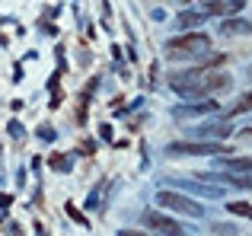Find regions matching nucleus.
<instances>
[{
    "label": "nucleus",
    "mask_w": 252,
    "mask_h": 236,
    "mask_svg": "<svg viewBox=\"0 0 252 236\" xmlns=\"http://www.w3.org/2000/svg\"><path fill=\"white\" fill-rule=\"evenodd\" d=\"M166 51L172 58H195V55H204V51H211V38L204 35V32H189V35L182 38H172L166 45Z\"/></svg>",
    "instance_id": "obj_1"
},
{
    "label": "nucleus",
    "mask_w": 252,
    "mask_h": 236,
    "mask_svg": "<svg viewBox=\"0 0 252 236\" xmlns=\"http://www.w3.org/2000/svg\"><path fill=\"white\" fill-rule=\"evenodd\" d=\"M157 205L169 207V211H176V214H185V217H195V220L204 217V207L198 205V201L179 195V192H157Z\"/></svg>",
    "instance_id": "obj_2"
},
{
    "label": "nucleus",
    "mask_w": 252,
    "mask_h": 236,
    "mask_svg": "<svg viewBox=\"0 0 252 236\" xmlns=\"http://www.w3.org/2000/svg\"><path fill=\"white\" fill-rule=\"evenodd\" d=\"M227 150V144L223 141H198V144H169L166 153L169 156H217Z\"/></svg>",
    "instance_id": "obj_3"
},
{
    "label": "nucleus",
    "mask_w": 252,
    "mask_h": 236,
    "mask_svg": "<svg viewBox=\"0 0 252 236\" xmlns=\"http://www.w3.org/2000/svg\"><path fill=\"white\" fill-rule=\"evenodd\" d=\"M166 182H172V185H179V188H185V192H195V195H201V198H223V192L217 185H211V182H198V179H179V176H166Z\"/></svg>",
    "instance_id": "obj_4"
},
{
    "label": "nucleus",
    "mask_w": 252,
    "mask_h": 236,
    "mask_svg": "<svg viewBox=\"0 0 252 236\" xmlns=\"http://www.w3.org/2000/svg\"><path fill=\"white\" fill-rule=\"evenodd\" d=\"M144 224H147L150 230H160V233H166V236H182V233H185V227L179 224V220H172V217H163V214H157V211L144 214Z\"/></svg>",
    "instance_id": "obj_5"
},
{
    "label": "nucleus",
    "mask_w": 252,
    "mask_h": 236,
    "mask_svg": "<svg viewBox=\"0 0 252 236\" xmlns=\"http://www.w3.org/2000/svg\"><path fill=\"white\" fill-rule=\"evenodd\" d=\"M217 112V102L214 99H198V102H182V106L172 109L176 118H195V115H211Z\"/></svg>",
    "instance_id": "obj_6"
},
{
    "label": "nucleus",
    "mask_w": 252,
    "mask_h": 236,
    "mask_svg": "<svg viewBox=\"0 0 252 236\" xmlns=\"http://www.w3.org/2000/svg\"><path fill=\"white\" fill-rule=\"evenodd\" d=\"M201 6L208 16H233L246 6V0H201Z\"/></svg>",
    "instance_id": "obj_7"
},
{
    "label": "nucleus",
    "mask_w": 252,
    "mask_h": 236,
    "mask_svg": "<svg viewBox=\"0 0 252 236\" xmlns=\"http://www.w3.org/2000/svg\"><path fill=\"white\" fill-rule=\"evenodd\" d=\"M217 32H220L223 38H236V35H252V23L243 16H227L220 26H217Z\"/></svg>",
    "instance_id": "obj_8"
},
{
    "label": "nucleus",
    "mask_w": 252,
    "mask_h": 236,
    "mask_svg": "<svg viewBox=\"0 0 252 236\" xmlns=\"http://www.w3.org/2000/svg\"><path fill=\"white\" fill-rule=\"evenodd\" d=\"M195 134L208 137V141H214V137H230V134H233V124H230V121H208V124H201Z\"/></svg>",
    "instance_id": "obj_9"
},
{
    "label": "nucleus",
    "mask_w": 252,
    "mask_h": 236,
    "mask_svg": "<svg viewBox=\"0 0 252 236\" xmlns=\"http://www.w3.org/2000/svg\"><path fill=\"white\" fill-rule=\"evenodd\" d=\"M217 166L230 169V173H249L252 176V156H230V160H220Z\"/></svg>",
    "instance_id": "obj_10"
},
{
    "label": "nucleus",
    "mask_w": 252,
    "mask_h": 236,
    "mask_svg": "<svg viewBox=\"0 0 252 236\" xmlns=\"http://www.w3.org/2000/svg\"><path fill=\"white\" fill-rule=\"evenodd\" d=\"M204 19H208V13H198V10H185L182 16H179V29H195V26H201Z\"/></svg>",
    "instance_id": "obj_11"
},
{
    "label": "nucleus",
    "mask_w": 252,
    "mask_h": 236,
    "mask_svg": "<svg viewBox=\"0 0 252 236\" xmlns=\"http://www.w3.org/2000/svg\"><path fill=\"white\" fill-rule=\"evenodd\" d=\"M227 211L233 214V217H246V220H252V205H249V201H227Z\"/></svg>",
    "instance_id": "obj_12"
},
{
    "label": "nucleus",
    "mask_w": 252,
    "mask_h": 236,
    "mask_svg": "<svg viewBox=\"0 0 252 236\" xmlns=\"http://www.w3.org/2000/svg\"><path fill=\"white\" fill-rule=\"evenodd\" d=\"M249 109H252V89H249V93H243L240 99L230 106V115H243V112H249Z\"/></svg>",
    "instance_id": "obj_13"
},
{
    "label": "nucleus",
    "mask_w": 252,
    "mask_h": 236,
    "mask_svg": "<svg viewBox=\"0 0 252 236\" xmlns=\"http://www.w3.org/2000/svg\"><path fill=\"white\" fill-rule=\"evenodd\" d=\"M51 166H55L58 173H67V169H70V160H67V156H51Z\"/></svg>",
    "instance_id": "obj_14"
},
{
    "label": "nucleus",
    "mask_w": 252,
    "mask_h": 236,
    "mask_svg": "<svg viewBox=\"0 0 252 236\" xmlns=\"http://www.w3.org/2000/svg\"><path fill=\"white\" fill-rule=\"evenodd\" d=\"M38 137H48V141H51V137H55V131H51L48 124H42V128H38Z\"/></svg>",
    "instance_id": "obj_15"
},
{
    "label": "nucleus",
    "mask_w": 252,
    "mask_h": 236,
    "mask_svg": "<svg viewBox=\"0 0 252 236\" xmlns=\"http://www.w3.org/2000/svg\"><path fill=\"white\" fill-rule=\"evenodd\" d=\"M214 230H217V233H236L233 227H227V224H214Z\"/></svg>",
    "instance_id": "obj_16"
},
{
    "label": "nucleus",
    "mask_w": 252,
    "mask_h": 236,
    "mask_svg": "<svg viewBox=\"0 0 252 236\" xmlns=\"http://www.w3.org/2000/svg\"><path fill=\"white\" fill-rule=\"evenodd\" d=\"M118 236H147V233H137V230H122Z\"/></svg>",
    "instance_id": "obj_17"
},
{
    "label": "nucleus",
    "mask_w": 252,
    "mask_h": 236,
    "mask_svg": "<svg viewBox=\"0 0 252 236\" xmlns=\"http://www.w3.org/2000/svg\"><path fill=\"white\" fill-rule=\"evenodd\" d=\"M243 134H246V137H252V128H246V131H243Z\"/></svg>",
    "instance_id": "obj_18"
}]
</instances>
